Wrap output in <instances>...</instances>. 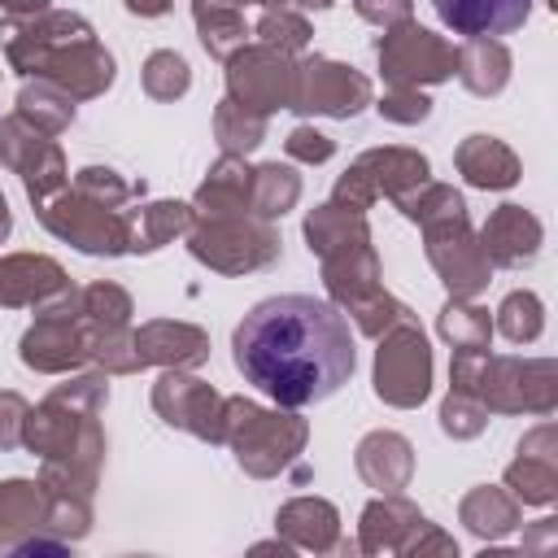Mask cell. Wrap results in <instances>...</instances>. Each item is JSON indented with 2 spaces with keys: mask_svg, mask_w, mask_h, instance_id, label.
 <instances>
[{
  "mask_svg": "<svg viewBox=\"0 0 558 558\" xmlns=\"http://www.w3.org/2000/svg\"><path fill=\"white\" fill-rule=\"evenodd\" d=\"M235 371L279 405H314L340 392L357 366L349 318L318 296H270L257 301L231 336Z\"/></svg>",
  "mask_w": 558,
  "mask_h": 558,
  "instance_id": "1",
  "label": "cell"
},
{
  "mask_svg": "<svg viewBox=\"0 0 558 558\" xmlns=\"http://www.w3.org/2000/svg\"><path fill=\"white\" fill-rule=\"evenodd\" d=\"M100 344V331L83 318L78 296L70 292L65 305L48 310L26 336H22V362L35 371H70L83 357H92V349Z\"/></svg>",
  "mask_w": 558,
  "mask_h": 558,
  "instance_id": "2",
  "label": "cell"
},
{
  "mask_svg": "<svg viewBox=\"0 0 558 558\" xmlns=\"http://www.w3.org/2000/svg\"><path fill=\"white\" fill-rule=\"evenodd\" d=\"M192 253L214 270H257L279 253V240L266 222L248 218H209L192 231Z\"/></svg>",
  "mask_w": 558,
  "mask_h": 558,
  "instance_id": "3",
  "label": "cell"
},
{
  "mask_svg": "<svg viewBox=\"0 0 558 558\" xmlns=\"http://www.w3.org/2000/svg\"><path fill=\"white\" fill-rule=\"evenodd\" d=\"M432 384V353L414 323H397L375 357V392L388 405H418Z\"/></svg>",
  "mask_w": 558,
  "mask_h": 558,
  "instance_id": "4",
  "label": "cell"
},
{
  "mask_svg": "<svg viewBox=\"0 0 558 558\" xmlns=\"http://www.w3.org/2000/svg\"><path fill=\"white\" fill-rule=\"evenodd\" d=\"M39 218H44V227H48L52 235L70 240V244L83 248V253H109V257H113V253L131 248L126 222H122L118 214H109V205H100V201H92V196H83V192L61 196V201H52V205H39Z\"/></svg>",
  "mask_w": 558,
  "mask_h": 558,
  "instance_id": "5",
  "label": "cell"
},
{
  "mask_svg": "<svg viewBox=\"0 0 558 558\" xmlns=\"http://www.w3.org/2000/svg\"><path fill=\"white\" fill-rule=\"evenodd\" d=\"M227 87H231V100L253 109V113H270L279 105H292V92H296V65L288 61V52L279 48H244L231 57V70H227Z\"/></svg>",
  "mask_w": 558,
  "mask_h": 558,
  "instance_id": "6",
  "label": "cell"
},
{
  "mask_svg": "<svg viewBox=\"0 0 558 558\" xmlns=\"http://www.w3.org/2000/svg\"><path fill=\"white\" fill-rule=\"evenodd\" d=\"M227 423L235 427V449H240V462L257 475L275 471L283 458L296 453V445L305 440V427L296 418H283V414H266L248 401H227Z\"/></svg>",
  "mask_w": 558,
  "mask_h": 558,
  "instance_id": "7",
  "label": "cell"
},
{
  "mask_svg": "<svg viewBox=\"0 0 558 558\" xmlns=\"http://www.w3.org/2000/svg\"><path fill=\"white\" fill-rule=\"evenodd\" d=\"M475 397H484L493 410H549L554 405V366L519 362V357L480 362Z\"/></svg>",
  "mask_w": 558,
  "mask_h": 558,
  "instance_id": "8",
  "label": "cell"
},
{
  "mask_svg": "<svg viewBox=\"0 0 558 558\" xmlns=\"http://www.w3.org/2000/svg\"><path fill=\"white\" fill-rule=\"evenodd\" d=\"M379 65H384V78H392L397 87H414V83L449 78L458 65V52L423 26H397L379 44Z\"/></svg>",
  "mask_w": 558,
  "mask_h": 558,
  "instance_id": "9",
  "label": "cell"
},
{
  "mask_svg": "<svg viewBox=\"0 0 558 558\" xmlns=\"http://www.w3.org/2000/svg\"><path fill=\"white\" fill-rule=\"evenodd\" d=\"M371 100V83L340 61H305L296 65V92H292V109L301 113H331V118H349Z\"/></svg>",
  "mask_w": 558,
  "mask_h": 558,
  "instance_id": "10",
  "label": "cell"
},
{
  "mask_svg": "<svg viewBox=\"0 0 558 558\" xmlns=\"http://www.w3.org/2000/svg\"><path fill=\"white\" fill-rule=\"evenodd\" d=\"M0 157H4V166H13L22 174V183H26L35 205H44L48 192H57L65 183V166H61L57 144H48L39 135V126H31L17 113L0 122Z\"/></svg>",
  "mask_w": 558,
  "mask_h": 558,
  "instance_id": "11",
  "label": "cell"
},
{
  "mask_svg": "<svg viewBox=\"0 0 558 558\" xmlns=\"http://www.w3.org/2000/svg\"><path fill=\"white\" fill-rule=\"evenodd\" d=\"M427 257L440 270V279L449 283L453 296H471L488 283V257L484 248L471 240L466 231V214L462 218H445L427 227Z\"/></svg>",
  "mask_w": 558,
  "mask_h": 558,
  "instance_id": "12",
  "label": "cell"
},
{
  "mask_svg": "<svg viewBox=\"0 0 558 558\" xmlns=\"http://www.w3.org/2000/svg\"><path fill=\"white\" fill-rule=\"evenodd\" d=\"M153 401L157 410L166 414V423H179L196 436H209L218 440L222 436V423H227V401L218 392H209V384L201 379H187V375H166L157 388H153Z\"/></svg>",
  "mask_w": 558,
  "mask_h": 558,
  "instance_id": "13",
  "label": "cell"
},
{
  "mask_svg": "<svg viewBox=\"0 0 558 558\" xmlns=\"http://www.w3.org/2000/svg\"><path fill=\"white\" fill-rule=\"evenodd\" d=\"M440 22L458 35L488 39V35H510L527 22L532 0H432Z\"/></svg>",
  "mask_w": 558,
  "mask_h": 558,
  "instance_id": "14",
  "label": "cell"
},
{
  "mask_svg": "<svg viewBox=\"0 0 558 558\" xmlns=\"http://www.w3.org/2000/svg\"><path fill=\"white\" fill-rule=\"evenodd\" d=\"M480 248H484V257L497 262V266L532 262L536 248H541V222H536L527 209H519V205H501V209L484 222Z\"/></svg>",
  "mask_w": 558,
  "mask_h": 558,
  "instance_id": "15",
  "label": "cell"
},
{
  "mask_svg": "<svg viewBox=\"0 0 558 558\" xmlns=\"http://www.w3.org/2000/svg\"><path fill=\"white\" fill-rule=\"evenodd\" d=\"M52 296H65V275L48 257H4L0 262V305H44Z\"/></svg>",
  "mask_w": 558,
  "mask_h": 558,
  "instance_id": "16",
  "label": "cell"
},
{
  "mask_svg": "<svg viewBox=\"0 0 558 558\" xmlns=\"http://www.w3.org/2000/svg\"><path fill=\"white\" fill-rule=\"evenodd\" d=\"M131 349H135V366H148V362H201L209 349H205V336L187 323H148L144 331L131 336Z\"/></svg>",
  "mask_w": 558,
  "mask_h": 558,
  "instance_id": "17",
  "label": "cell"
},
{
  "mask_svg": "<svg viewBox=\"0 0 558 558\" xmlns=\"http://www.w3.org/2000/svg\"><path fill=\"white\" fill-rule=\"evenodd\" d=\"M458 170L466 174V183L475 187H510L519 179V161L514 153L493 140V135H471L462 148H458Z\"/></svg>",
  "mask_w": 558,
  "mask_h": 558,
  "instance_id": "18",
  "label": "cell"
},
{
  "mask_svg": "<svg viewBox=\"0 0 558 558\" xmlns=\"http://www.w3.org/2000/svg\"><path fill=\"white\" fill-rule=\"evenodd\" d=\"M458 74L475 96H493L510 78V52L497 39H471L466 48H458Z\"/></svg>",
  "mask_w": 558,
  "mask_h": 558,
  "instance_id": "19",
  "label": "cell"
},
{
  "mask_svg": "<svg viewBox=\"0 0 558 558\" xmlns=\"http://www.w3.org/2000/svg\"><path fill=\"white\" fill-rule=\"evenodd\" d=\"M248 179L253 170H244L231 153L214 166V174L205 179V187L196 192V205L209 214V218H231V214H244L248 205Z\"/></svg>",
  "mask_w": 558,
  "mask_h": 558,
  "instance_id": "20",
  "label": "cell"
},
{
  "mask_svg": "<svg viewBox=\"0 0 558 558\" xmlns=\"http://www.w3.org/2000/svg\"><path fill=\"white\" fill-rule=\"evenodd\" d=\"M357 466H362V475H366L371 484L392 488V484H401L405 471H410V445H405L401 436H392V432H375V436L362 440Z\"/></svg>",
  "mask_w": 558,
  "mask_h": 558,
  "instance_id": "21",
  "label": "cell"
},
{
  "mask_svg": "<svg viewBox=\"0 0 558 558\" xmlns=\"http://www.w3.org/2000/svg\"><path fill=\"white\" fill-rule=\"evenodd\" d=\"M296 196H301V179H296L288 166H262V170H253V179H248V205H253L257 218L288 214Z\"/></svg>",
  "mask_w": 558,
  "mask_h": 558,
  "instance_id": "22",
  "label": "cell"
},
{
  "mask_svg": "<svg viewBox=\"0 0 558 558\" xmlns=\"http://www.w3.org/2000/svg\"><path fill=\"white\" fill-rule=\"evenodd\" d=\"M187 222H192V209L179 205V201L144 205L140 218H135V227H126V231H131V248H144V253H148V248H161V244L174 240Z\"/></svg>",
  "mask_w": 558,
  "mask_h": 558,
  "instance_id": "23",
  "label": "cell"
},
{
  "mask_svg": "<svg viewBox=\"0 0 558 558\" xmlns=\"http://www.w3.org/2000/svg\"><path fill=\"white\" fill-rule=\"evenodd\" d=\"M17 118H26L39 131H61L74 118V100L65 92H57L52 83H35L17 96Z\"/></svg>",
  "mask_w": 558,
  "mask_h": 558,
  "instance_id": "24",
  "label": "cell"
},
{
  "mask_svg": "<svg viewBox=\"0 0 558 558\" xmlns=\"http://www.w3.org/2000/svg\"><path fill=\"white\" fill-rule=\"evenodd\" d=\"M488 331H493V327H488V314L475 310V305H458V301H449L445 314H440V336H445L458 353H484Z\"/></svg>",
  "mask_w": 558,
  "mask_h": 558,
  "instance_id": "25",
  "label": "cell"
},
{
  "mask_svg": "<svg viewBox=\"0 0 558 558\" xmlns=\"http://www.w3.org/2000/svg\"><path fill=\"white\" fill-rule=\"evenodd\" d=\"M214 131H218V140H222L227 153H248V148L262 144L266 118L253 113V109H244V105H235V100H222L218 105V118H214Z\"/></svg>",
  "mask_w": 558,
  "mask_h": 558,
  "instance_id": "26",
  "label": "cell"
},
{
  "mask_svg": "<svg viewBox=\"0 0 558 558\" xmlns=\"http://www.w3.org/2000/svg\"><path fill=\"white\" fill-rule=\"evenodd\" d=\"M397 201H401V209H405L414 222H423V227L445 222V218H462V214H466L462 196H458L453 187H440V183H427L418 196H397Z\"/></svg>",
  "mask_w": 558,
  "mask_h": 558,
  "instance_id": "27",
  "label": "cell"
},
{
  "mask_svg": "<svg viewBox=\"0 0 558 558\" xmlns=\"http://www.w3.org/2000/svg\"><path fill=\"white\" fill-rule=\"evenodd\" d=\"M187 83H192V74H187V61H183L179 52H153V57H148V65H144V87H148V96L174 100V96L187 92Z\"/></svg>",
  "mask_w": 558,
  "mask_h": 558,
  "instance_id": "28",
  "label": "cell"
},
{
  "mask_svg": "<svg viewBox=\"0 0 558 558\" xmlns=\"http://www.w3.org/2000/svg\"><path fill=\"white\" fill-rule=\"evenodd\" d=\"M501 318H497V327L514 340V344H523V340H536L541 336V301L532 296V292H510L506 301H501V310H497Z\"/></svg>",
  "mask_w": 558,
  "mask_h": 558,
  "instance_id": "29",
  "label": "cell"
},
{
  "mask_svg": "<svg viewBox=\"0 0 558 558\" xmlns=\"http://www.w3.org/2000/svg\"><path fill=\"white\" fill-rule=\"evenodd\" d=\"M257 35H266V44L279 48V52H296V48H305L310 26H305V17H296L288 9H270V13H262Z\"/></svg>",
  "mask_w": 558,
  "mask_h": 558,
  "instance_id": "30",
  "label": "cell"
},
{
  "mask_svg": "<svg viewBox=\"0 0 558 558\" xmlns=\"http://www.w3.org/2000/svg\"><path fill=\"white\" fill-rule=\"evenodd\" d=\"M440 418H445V432H449V436H475V432L484 427V410H480V405L471 401V392H462V388L449 392Z\"/></svg>",
  "mask_w": 558,
  "mask_h": 558,
  "instance_id": "31",
  "label": "cell"
},
{
  "mask_svg": "<svg viewBox=\"0 0 558 558\" xmlns=\"http://www.w3.org/2000/svg\"><path fill=\"white\" fill-rule=\"evenodd\" d=\"M78 192L83 196H92V201H100V205H122L126 201V183L113 174V170H100V166H87V170H78Z\"/></svg>",
  "mask_w": 558,
  "mask_h": 558,
  "instance_id": "32",
  "label": "cell"
},
{
  "mask_svg": "<svg viewBox=\"0 0 558 558\" xmlns=\"http://www.w3.org/2000/svg\"><path fill=\"white\" fill-rule=\"evenodd\" d=\"M379 113L392 118V122H423L432 113V100L418 96V92H410V87H397L392 96L379 100Z\"/></svg>",
  "mask_w": 558,
  "mask_h": 558,
  "instance_id": "33",
  "label": "cell"
},
{
  "mask_svg": "<svg viewBox=\"0 0 558 558\" xmlns=\"http://www.w3.org/2000/svg\"><path fill=\"white\" fill-rule=\"evenodd\" d=\"M288 153L301 157V161H327V157H331V140L318 135V131H310V126H296V131L288 135Z\"/></svg>",
  "mask_w": 558,
  "mask_h": 558,
  "instance_id": "34",
  "label": "cell"
},
{
  "mask_svg": "<svg viewBox=\"0 0 558 558\" xmlns=\"http://www.w3.org/2000/svg\"><path fill=\"white\" fill-rule=\"evenodd\" d=\"M353 4L366 22H379V26H397L410 17V0H353Z\"/></svg>",
  "mask_w": 558,
  "mask_h": 558,
  "instance_id": "35",
  "label": "cell"
},
{
  "mask_svg": "<svg viewBox=\"0 0 558 558\" xmlns=\"http://www.w3.org/2000/svg\"><path fill=\"white\" fill-rule=\"evenodd\" d=\"M22 418H26V405H22V397H13V392H0V449H9V445L17 440V427H22Z\"/></svg>",
  "mask_w": 558,
  "mask_h": 558,
  "instance_id": "36",
  "label": "cell"
},
{
  "mask_svg": "<svg viewBox=\"0 0 558 558\" xmlns=\"http://www.w3.org/2000/svg\"><path fill=\"white\" fill-rule=\"evenodd\" d=\"M126 9H131V13H140V17H157V13H166V9H170V0H126Z\"/></svg>",
  "mask_w": 558,
  "mask_h": 558,
  "instance_id": "37",
  "label": "cell"
},
{
  "mask_svg": "<svg viewBox=\"0 0 558 558\" xmlns=\"http://www.w3.org/2000/svg\"><path fill=\"white\" fill-rule=\"evenodd\" d=\"M0 4H4L9 13H17V17H22V13H44V4H48V0H0Z\"/></svg>",
  "mask_w": 558,
  "mask_h": 558,
  "instance_id": "38",
  "label": "cell"
},
{
  "mask_svg": "<svg viewBox=\"0 0 558 558\" xmlns=\"http://www.w3.org/2000/svg\"><path fill=\"white\" fill-rule=\"evenodd\" d=\"M266 4H288V0H266ZM292 4H305V9H327L331 0H292Z\"/></svg>",
  "mask_w": 558,
  "mask_h": 558,
  "instance_id": "39",
  "label": "cell"
},
{
  "mask_svg": "<svg viewBox=\"0 0 558 558\" xmlns=\"http://www.w3.org/2000/svg\"><path fill=\"white\" fill-rule=\"evenodd\" d=\"M9 235V205H4V196H0V240Z\"/></svg>",
  "mask_w": 558,
  "mask_h": 558,
  "instance_id": "40",
  "label": "cell"
}]
</instances>
